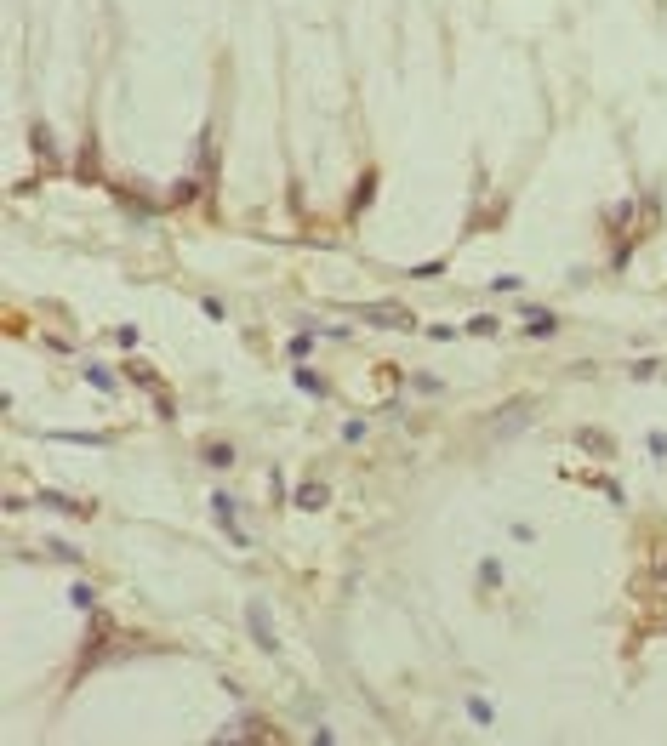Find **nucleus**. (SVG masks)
Wrapping results in <instances>:
<instances>
[{
	"label": "nucleus",
	"instance_id": "f257e3e1",
	"mask_svg": "<svg viewBox=\"0 0 667 746\" xmlns=\"http://www.w3.org/2000/svg\"><path fill=\"white\" fill-rule=\"evenodd\" d=\"M297 507H325V485H303L297 490Z\"/></svg>",
	"mask_w": 667,
	"mask_h": 746
}]
</instances>
